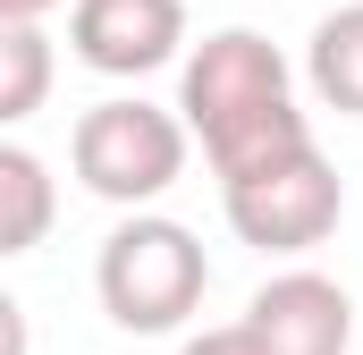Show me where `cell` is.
Masks as SVG:
<instances>
[{"label":"cell","mask_w":363,"mask_h":355,"mask_svg":"<svg viewBox=\"0 0 363 355\" xmlns=\"http://www.w3.org/2000/svg\"><path fill=\"white\" fill-rule=\"evenodd\" d=\"M51 170L26 144H0V254H34L51 237Z\"/></svg>","instance_id":"obj_8"},{"label":"cell","mask_w":363,"mask_h":355,"mask_svg":"<svg viewBox=\"0 0 363 355\" xmlns=\"http://www.w3.org/2000/svg\"><path fill=\"white\" fill-rule=\"evenodd\" d=\"M245 322H254V339L271 355H347L355 347V296L338 279H321V271L262 279L254 305H245Z\"/></svg>","instance_id":"obj_6"},{"label":"cell","mask_w":363,"mask_h":355,"mask_svg":"<svg viewBox=\"0 0 363 355\" xmlns=\"http://www.w3.org/2000/svg\"><path fill=\"white\" fill-rule=\"evenodd\" d=\"M0 339H9V355H26V313L17 305H0Z\"/></svg>","instance_id":"obj_11"},{"label":"cell","mask_w":363,"mask_h":355,"mask_svg":"<svg viewBox=\"0 0 363 355\" xmlns=\"http://www.w3.org/2000/svg\"><path fill=\"white\" fill-rule=\"evenodd\" d=\"M304 77H313V93H321L338 119H363V0L330 9V17L313 26V43H304Z\"/></svg>","instance_id":"obj_7"},{"label":"cell","mask_w":363,"mask_h":355,"mask_svg":"<svg viewBox=\"0 0 363 355\" xmlns=\"http://www.w3.org/2000/svg\"><path fill=\"white\" fill-rule=\"evenodd\" d=\"M220 203H228V229L262 254H313L338 212H347V186L321 161V144H296L279 161H254V170L220 178Z\"/></svg>","instance_id":"obj_4"},{"label":"cell","mask_w":363,"mask_h":355,"mask_svg":"<svg viewBox=\"0 0 363 355\" xmlns=\"http://www.w3.org/2000/svg\"><path fill=\"white\" fill-rule=\"evenodd\" d=\"M43 9H60V0H0V17H43Z\"/></svg>","instance_id":"obj_12"},{"label":"cell","mask_w":363,"mask_h":355,"mask_svg":"<svg viewBox=\"0 0 363 355\" xmlns=\"http://www.w3.org/2000/svg\"><path fill=\"white\" fill-rule=\"evenodd\" d=\"M0 60H9V77H0V119L17 127V119H34L43 93H51V34H43V17H9Z\"/></svg>","instance_id":"obj_9"},{"label":"cell","mask_w":363,"mask_h":355,"mask_svg":"<svg viewBox=\"0 0 363 355\" xmlns=\"http://www.w3.org/2000/svg\"><path fill=\"white\" fill-rule=\"evenodd\" d=\"M178 355H271V347L254 339V322H228V330H194Z\"/></svg>","instance_id":"obj_10"},{"label":"cell","mask_w":363,"mask_h":355,"mask_svg":"<svg viewBox=\"0 0 363 355\" xmlns=\"http://www.w3.org/2000/svg\"><path fill=\"white\" fill-rule=\"evenodd\" d=\"M186 136H194V127H186L178 110L118 93V102H93L85 119H77L68 161H77V178H85V195L144 212V203H161V195L186 178Z\"/></svg>","instance_id":"obj_3"},{"label":"cell","mask_w":363,"mask_h":355,"mask_svg":"<svg viewBox=\"0 0 363 355\" xmlns=\"http://www.w3.org/2000/svg\"><path fill=\"white\" fill-rule=\"evenodd\" d=\"M93 288H101V313H110L127 339H161V330H186V313L203 305L211 263H203V246H194L186 220L135 212V220H118V229L101 237Z\"/></svg>","instance_id":"obj_2"},{"label":"cell","mask_w":363,"mask_h":355,"mask_svg":"<svg viewBox=\"0 0 363 355\" xmlns=\"http://www.w3.org/2000/svg\"><path fill=\"white\" fill-rule=\"evenodd\" d=\"M178 110H186V127L203 136V153H211L220 178L313 144V127L296 110V77H287L279 43H262L254 26H220V34H203L186 51Z\"/></svg>","instance_id":"obj_1"},{"label":"cell","mask_w":363,"mask_h":355,"mask_svg":"<svg viewBox=\"0 0 363 355\" xmlns=\"http://www.w3.org/2000/svg\"><path fill=\"white\" fill-rule=\"evenodd\" d=\"M68 51L93 77H152L186 51V0H77Z\"/></svg>","instance_id":"obj_5"}]
</instances>
